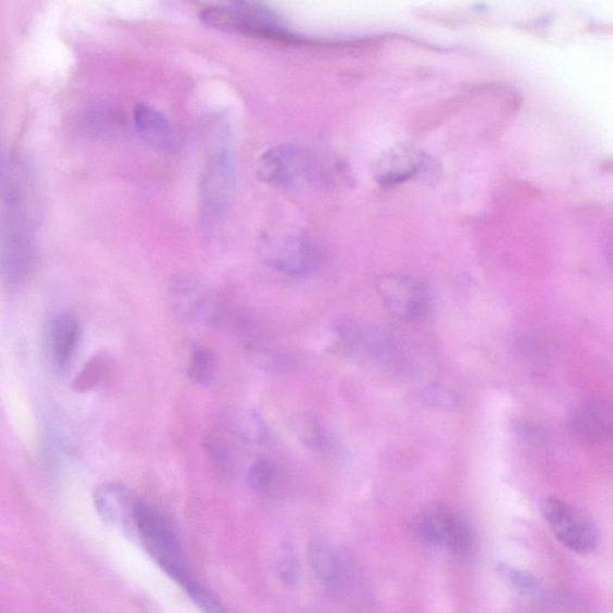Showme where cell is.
Segmentation results:
<instances>
[{"label":"cell","instance_id":"obj_4","mask_svg":"<svg viewBox=\"0 0 613 613\" xmlns=\"http://www.w3.org/2000/svg\"><path fill=\"white\" fill-rule=\"evenodd\" d=\"M423 543L453 553L459 558L473 555L476 536L466 518L442 503H431L422 510L416 523Z\"/></svg>","mask_w":613,"mask_h":613},{"label":"cell","instance_id":"obj_20","mask_svg":"<svg viewBox=\"0 0 613 613\" xmlns=\"http://www.w3.org/2000/svg\"><path fill=\"white\" fill-rule=\"evenodd\" d=\"M276 571L286 587L295 589L300 584V563L298 553L289 543H283L276 551Z\"/></svg>","mask_w":613,"mask_h":613},{"label":"cell","instance_id":"obj_17","mask_svg":"<svg viewBox=\"0 0 613 613\" xmlns=\"http://www.w3.org/2000/svg\"><path fill=\"white\" fill-rule=\"evenodd\" d=\"M224 424L239 439L252 445L264 443L268 439V428L264 418L250 409H234L227 412Z\"/></svg>","mask_w":613,"mask_h":613},{"label":"cell","instance_id":"obj_7","mask_svg":"<svg viewBox=\"0 0 613 613\" xmlns=\"http://www.w3.org/2000/svg\"><path fill=\"white\" fill-rule=\"evenodd\" d=\"M373 175L381 187H392L412 179L433 185L441 178V167L427 152L412 147H397L376 160Z\"/></svg>","mask_w":613,"mask_h":613},{"label":"cell","instance_id":"obj_22","mask_svg":"<svg viewBox=\"0 0 613 613\" xmlns=\"http://www.w3.org/2000/svg\"><path fill=\"white\" fill-rule=\"evenodd\" d=\"M277 473L273 464L267 460H259L252 465L249 473L250 488L257 493L265 495L273 489Z\"/></svg>","mask_w":613,"mask_h":613},{"label":"cell","instance_id":"obj_18","mask_svg":"<svg viewBox=\"0 0 613 613\" xmlns=\"http://www.w3.org/2000/svg\"><path fill=\"white\" fill-rule=\"evenodd\" d=\"M291 428L299 440L310 450L326 452L333 447V439L324 424L309 414H300L291 420Z\"/></svg>","mask_w":613,"mask_h":613},{"label":"cell","instance_id":"obj_6","mask_svg":"<svg viewBox=\"0 0 613 613\" xmlns=\"http://www.w3.org/2000/svg\"><path fill=\"white\" fill-rule=\"evenodd\" d=\"M386 310L406 323L427 321L434 311V293L428 283L406 275H387L377 283Z\"/></svg>","mask_w":613,"mask_h":613},{"label":"cell","instance_id":"obj_16","mask_svg":"<svg viewBox=\"0 0 613 613\" xmlns=\"http://www.w3.org/2000/svg\"><path fill=\"white\" fill-rule=\"evenodd\" d=\"M160 568L166 573L171 579L184 589L195 603L205 612L220 613L226 611L221 600L207 587L195 579L193 575L188 572L182 560L162 563Z\"/></svg>","mask_w":613,"mask_h":613},{"label":"cell","instance_id":"obj_21","mask_svg":"<svg viewBox=\"0 0 613 613\" xmlns=\"http://www.w3.org/2000/svg\"><path fill=\"white\" fill-rule=\"evenodd\" d=\"M216 372V359L214 352L207 348H198L193 351L188 367V375L192 377L196 383L209 384L214 379Z\"/></svg>","mask_w":613,"mask_h":613},{"label":"cell","instance_id":"obj_9","mask_svg":"<svg viewBox=\"0 0 613 613\" xmlns=\"http://www.w3.org/2000/svg\"><path fill=\"white\" fill-rule=\"evenodd\" d=\"M135 530H137L149 555L158 564L182 559L178 538L168 518L155 506L136 501Z\"/></svg>","mask_w":613,"mask_h":613},{"label":"cell","instance_id":"obj_8","mask_svg":"<svg viewBox=\"0 0 613 613\" xmlns=\"http://www.w3.org/2000/svg\"><path fill=\"white\" fill-rule=\"evenodd\" d=\"M267 262L287 276H305L323 263L320 246L303 233H289L268 243Z\"/></svg>","mask_w":613,"mask_h":613},{"label":"cell","instance_id":"obj_15","mask_svg":"<svg viewBox=\"0 0 613 613\" xmlns=\"http://www.w3.org/2000/svg\"><path fill=\"white\" fill-rule=\"evenodd\" d=\"M82 334L78 316L63 312L54 317L51 327V352L57 368L65 371L73 362Z\"/></svg>","mask_w":613,"mask_h":613},{"label":"cell","instance_id":"obj_2","mask_svg":"<svg viewBox=\"0 0 613 613\" xmlns=\"http://www.w3.org/2000/svg\"><path fill=\"white\" fill-rule=\"evenodd\" d=\"M234 159L228 128L212 127L209 153L200 179V218L208 233L216 232L226 220L234 192Z\"/></svg>","mask_w":613,"mask_h":613},{"label":"cell","instance_id":"obj_1","mask_svg":"<svg viewBox=\"0 0 613 613\" xmlns=\"http://www.w3.org/2000/svg\"><path fill=\"white\" fill-rule=\"evenodd\" d=\"M29 196L25 192L0 196V276L10 290L25 286L34 266Z\"/></svg>","mask_w":613,"mask_h":613},{"label":"cell","instance_id":"obj_10","mask_svg":"<svg viewBox=\"0 0 613 613\" xmlns=\"http://www.w3.org/2000/svg\"><path fill=\"white\" fill-rule=\"evenodd\" d=\"M309 561L315 577L329 592L348 588L352 574L348 561L325 540H314L309 548Z\"/></svg>","mask_w":613,"mask_h":613},{"label":"cell","instance_id":"obj_14","mask_svg":"<svg viewBox=\"0 0 613 613\" xmlns=\"http://www.w3.org/2000/svg\"><path fill=\"white\" fill-rule=\"evenodd\" d=\"M205 25L227 32L250 33L263 37L282 38L285 33L279 32L265 18L237 9H208L202 14Z\"/></svg>","mask_w":613,"mask_h":613},{"label":"cell","instance_id":"obj_3","mask_svg":"<svg viewBox=\"0 0 613 613\" xmlns=\"http://www.w3.org/2000/svg\"><path fill=\"white\" fill-rule=\"evenodd\" d=\"M331 171L346 175V168L340 162L326 163L317 153L298 145L271 148L257 163L259 180L289 190L326 186L334 179Z\"/></svg>","mask_w":613,"mask_h":613},{"label":"cell","instance_id":"obj_13","mask_svg":"<svg viewBox=\"0 0 613 613\" xmlns=\"http://www.w3.org/2000/svg\"><path fill=\"white\" fill-rule=\"evenodd\" d=\"M571 431L585 441L603 442L611 439V408L600 400H589L576 408L570 420Z\"/></svg>","mask_w":613,"mask_h":613},{"label":"cell","instance_id":"obj_19","mask_svg":"<svg viewBox=\"0 0 613 613\" xmlns=\"http://www.w3.org/2000/svg\"><path fill=\"white\" fill-rule=\"evenodd\" d=\"M498 572L516 593L527 598L547 599V601L550 599L546 592L545 584L535 575L502 562L498 564Z\"/></svg>","mask_w":613,"mask_h":613},{"label":"cell","instance_id":"obj_11","mask_svg":"<svg viewBox=\"0 0 613 613\" xmlns=\"http://www.w3.org/2000/svg\"><path fill=\"white\" fill-rule=\"evenodd\" d=\"M93 503L105 523L123 533H134L136 501L126 488L116 483L103 485L93 493Z\"/></svg>","mask_w":613,"mask_h":613},{"label":"cell","instance_id":"obj_5","mask_svg":"<svg viewBox=\"0 0 613 613\" xmlns=\"http://www.w3.org/2000/svg\"><path fill=\"white\" fill-rule=\"evenodd\" d=\"M540 511L553 536L565 548L588 555L599 547L598 527L591 517L576 506L558 498H548L541 502Z\"/></svg>","mask_w":613,"mask_h":613},{"label":"cell","instance_id":"obj_23","mask_svg":"<svg viewBox=\"0 0 613 613\" xmlns=\"http://www.w3.org/2000/svg\"><path fill=\"white\" fill-rule=\"evenodd\" d=\"M3 160H4V159H3V157H2V155H0V163H2V161H3Z\"/></svg>","mask_w":613,"mask_h":613},{"label":"cell","instance_id":"obj_12","mask_svg":"<svg viewBox=\"0 0 613 613\" xmlns=\"http://www.w3.org/2000/svg\"><path fill=\"white\" fill-rule=\"evenodd\" d=\"M134 121L138 134L151 148L164 153L178 150V134L167 117L152 105L138 103L134 110Z\"/></svg>","mask_w":613,"mask_h":613}]
</instances>
